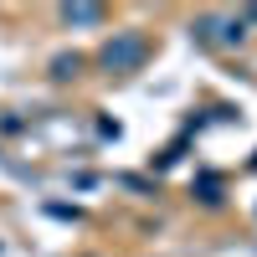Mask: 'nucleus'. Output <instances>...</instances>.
<instances>
[{"label":"nucleus","instance_id":"1","mask_svg":"<svg viewBox=\"0 0 257 257\" xmlns=\"http://www.w3.org/2000/svg\"><path fill=\"white\" fill-rule=\"evenodd\" d=\"M139 57H144V41H139V36H128V41H118V47L103 52V62H108V67H134Z\"/></svg>","mask_w":257,"mask_h":257}]
</instances>
